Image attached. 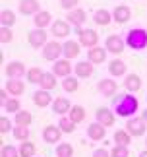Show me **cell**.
I'll return each mask as SVG.
<instances>
[{
    "label": "cell",
    "mask_w": 147,
    "mask_h": 157,
    "mask_svg": "<svg viewBox=\"0 0 147 157\" xmlns=\"http://www.w3.org/2000/svg\"><path fill=\"white\" fill-rule=\"evenodd\" d=\"M112 111L116 117L132 118L139 111V101L134 93H116L112 97Z\"/></svg>",
    "instance_id": "cell-1"
},
{
    "label": "cell",
    "mask_w": 147,
    "mask_h": 157,
    "mask_svg": "<svg viewBox=\"0 0 147 157\" xmlns=\"http://www.w3.org/2000/svg\"><path fill=\"white\" fill-rule=\"evenodd\" d=\"M126 47L132 51H145L147 49V29L145 27H132L126 33Z\"/></svg>",
    "instance_id": "cell-2"
},
{
    "label": "cell",
    "mask_w": 147,
    "mask_h": 157,
    "mask_svg": "<svg viewBox=\"0 0 147 157\" xmlns=\"http://www.w3.org/2000/svg\"><path fill=\"white\" fill-rule=\"evenodd\" d=\"M43 58L48 60V62H56V60L64 58V43H60V41H48L45 45V49H43Z\"/></svg>",
    "instance_id": "cell-3"
},
{
    "label": "cell",
    "mask_w": 147,
    "mask_h": 157,
    "mask_svg": "<svg viewBox=\"0 0 147 157\" xmlns=\"http://www.w3.org/2000/svg\"><path fill=\"white\" fill-rule=\"evenodd\" d=\"M77 33V41L79 45L85 47V49H93V47H99V33L91 27H81V29H76Z\"/></svg>",
    "instance_id": "cell-4"
},
{
    "label": "cell",
    "mask_w": 147,
    "mask_h": 157,
    "mask_svg": "<svg viewBox=\"0 0 147 157\" xmlns=\"http://www.w3.org/2000/svg\"><path fill=\"white\" fill-rule=\"evenodd\" d=\"M4 74H6L8 80H21V78L27 76V68H25V64H23L21 60H12V62L6 64Z\"/></svg>",
    "instance_id": "cell-5"
},
{
    "label": "cell",
    "mask_w": 147,
    "mask_h": 157,
    "mask_svg": "<svg viewBox=\"0 0 147 157\" xmlns=\"http://www.w3.org/2000/svg\"><path fill=\"white\" fill-rule=\"evenodd\" d=\"M124 128L128 130V134H130L132 138H141L147 132V122L141 117H132V118H128Z\"/></svg>",
    "instance_id": "cell-6"
},
{
    "label": "cell",
    "mask_w": 147,
    "mask_h": 157,
    "mask_svg": "<svg viewBox=\"0 0 147 157\" xmlns=\"http://www.w3.org/2000/svg\"><path fill=\"white\" fill-rule=\"evenodd\" d=\"M27 43L33 47V49H45V45L48 43V33H47V29H37L33 27L31 31L27 33Z\"/></svg>",
    "instance_id": "cell-7"
},
{
    "label": "cell",
    "mask_w": 147,
    "mask_h": 157,
    "mask_svg": "<svg viewBox=\"0 0 147 157\" xmlns=\"http://www.w3.org/2000/svg\"><path fill=\"white\" fill-rule=\"evenodd\" d=\"M105 49L110 52V54H122L126 49V39L120 37V35H108L105 39Z\"/></svg>",
    "instance_id": "cell-8"
},
{
    "label": "cell",
    "mask_w": 147,
    "mask_h": 157,
    "mask_svg": "<svg viewBox=\"0 0 147 157\" xmlns=\"http://www.w3.org/2000/svg\"><path fill=\"white\" fill-rule=\"evenodd\" d=\"M70 31H72V25L66 20H54L52 21V25H51V35L54 39H68V35H70Z\"/></svg>",
    "instance_id": "cell-9"
},
{
    "label": "cell",
    "mask_w": 147,
    "mask_h": 157,
    "mask_svg": "<svg viewBox=\"0 0 147 157\" xmlns=\"http://www.w3.org/2000/svg\"><path fill=\"white\" fill-rule=\"evenodd\" d=\"M95 120L99 124H103L105 128H108V126H114L116 114H114V111L110 107H99V109H97V113H95Z\"/></svg>",
    "instance_id": "cell-10"
},
{
    "label": "cell",
    "mask_w": 147,
    "mask_h": 157,
    "mask_svg": "<svg viewBox=\"0 0 147 157\" xmlns=\"http://www.w3.org/2000/svg\"><path fill=\"white\" fill-rule=\"evenodd\" d=\"M52 74L56 78H62L64 80V78H68V76L74 74V64L68 58H60V60H56V62L52 64Z\"/></svg>",
    "instance_id": "cell-11"
},
{
    "label": "cell",
    "mask_w": 147,
    "mask_h": 157,
    "mask_svg": "<svg viewBox=\"0 0 147 157\" xmlns=\"http://www.w3.org/2000/svg\"><path fill=\"white\" fill-rule=\"evenodd\" d=\"M97 91H99L103 97H114L116 91H118V83L114 82V78H103L97 83Z\"/></svg>",
    "instance_id": "cell-12"
},
{
    "label": "cell",
    "mask_w": 147,
    "mask_h": 157,
    "mask_svg": "<svg viewBox=\"0 0 147 157\" xmlns=\"http://www.w3.org/2000/svg\"><path fill=\"white\" fill-rule=\"evenodd\" d=\"M66 21H68L72 27L81 29V25L87 21V12H85L83 8H76L72 12H66Z\"/></svg>",
    "instance_id": "cell-13"
},
{
    "label": "cell",
    "mask_w": 147,
    "mask_h": 157,
    "mask_svg": "<svg viewBox=\"0 0 147 157\" xmlns=\"http://www.w3.org/2000/svg\"><path fill=\"white\" fill-rule=\"evenodd\" d=\"M64 132L58 128V124H48L43 128V142L45 144H60V138H62Z\"/></svg>",
    "instance_id": "cell-14"
},
{
    "label": "cell",
    "mask_w": 147,
    "mask_h": 157,
    "mask_svg": "<svg viewBox=\"0 0 147 157\" xmlns=\"http://www.w3.org/2000/svg\"><path fill=\"white\" fill-rule=\"evenodd\" d=\"M17 10L21 16H37L41 12V2L39 0H20L17 2Z\"/></svg>",
    "instance_id": "cell-15"
},
{
    "label": "cell",
    "mask_w": 147,
    "mask_h": 157,
    "mask_svg": "<svg viewBox=\"0 0 147 157\" xmlns=\"http://www.w3.org/2000/svg\"><path fill=\"white\" fill-rule=\"evenodd\" d=\"M51 107H52V113H54V114H58V117H68L74 105L70 103L68 97H56Z\"/></svg>",
    "instance_id": "cell-16"
},
{
    "label": "cell",
    "mask_w": 147,
    "mask_h": 157,
    "mask_svg": "<svg viewBox=\"0 0 147 157\" xmlns=\"http://www.w3.org/2000/svg\"><path fill=\"white\" fill-rule=\"evenodd\" d=\"M87 138L91 142H103L107 138V128L95 120V122H91L87 126Z\"/></svg>",
    "instance_id": "cell-17"
},
{
    "label": "cell",
    "mask_w": 147,
    "mask_h": 157,
    "mask_svg": "<svg viewBox=\"0 0 147 157\" xmlns=\"http://www.w3.org/2000/svg\"><path fill=\"white\" fill-rule=\"evenodd\" d=\"M107 54H108V51L105 47H93V49L87 51V60L93 66H99L103 62H107Z\"/></svg>",
    "instance_id": "cell-18"
},
{
    "label": "cell",
    "mask_w": 147,
    "mask_h": 157,
    "mask_svg": "<svg viewBox=\"0 0 147 157\" xmlns=\"http://www.w3.org/2000/svg\"><path fill=\"white\" fill-rule=\"evenodd\" d=\"M112 20L116 23H126V21H130L132 20V10H130V6L128 4H118V6H114V10H112Z\"/></svg>",
    "instance_id": "cell-19"
},
{
    "label": "cell",
    "mask_w": 147,
    "mask_h": 157,
    "mask_svg": "<svg viewBox=\"0 0 147 157\" xmlns=\"http://www.w3.org/2000/svg\"><path fill=\"white\" fill-rule=\"evenodd\" d=\"M93 70H95V66L89 60H79V62L74 64V76H77L79 80L81 78H91L93 76Z\"/></svg>",
    "instance_id": "cell-20"
},
{
    "label": "cell",
    "mask_w": 147,
    "mask_h": 157,
    "mask_svg": "<svg viewBox=\"0 0 147 157\" xmlns=\"http://www.w3.org/2000/svg\"><path fill=\"white\" fill-rule=\"evenodd\" d=\"M124 89H126V93H138L141 89V78H139V74L132 72V74L124 76Z\"/></svg>",
    "instance_id": "cell-21"
},
{
    "label": "cell",
    "mask_w": 147,
    "mask_h": 157,
    "mask_svg": "<svg viewBox=\"0 0 147 157\" xmlns=\"http://www.w3.org/2000/svg\"><path fill=\"white\" fill-rule=\"evenodd\" d=\"M31 99H33L35 107H39V109H45V107L54 103V99L51 97V91H45V89H37V91L31 95Z\"/></svg>",
    "instance_id": "cell-22"
},
{
    "label": "cell",
    "mask_w": 147,
    "mask_h": 157,
    "mask_svg": "<svg viewBox=\"0 0 147 157\" xmlns=\"http://www.w3.org/2000/svg\"><path fill=\"white\" fill-rule=\"evenodd\" d=\"M79 52H81V45H79V41H74V39H66L64 41V58L74 60V58L79 56Z\"/></svg>",
    "instance_id": "cell-23"
},
{
    "label": "cell",
    "mask_w": 147,
    "mask_h": 157,
    "mask_svg": "<svg viewBox=\"0 0 147 157\" xmlns=\"http://www.w3.org/2000/svg\"><path fill=\"white\" fill-rule=\"evenodd\" d=\"M107 70L112 78H122V76H126V62L122 58H112L108 62Z\"/></svg>",
    "instance_id": "cell-24"
},
{
    "label": "cell",
    "mask_w": 147,
    "mask_h": 157,
    "mask_svg": "<svg viewBox=\"0 0 147 157\" xmlns=\"http://www.w3.org/2000/svg\"><path fill=\"white\" fill-rule=\"evenodd\" d=\"M52 14L48 10H41L37 16H33V25L37 29H47L48 25H52Z\"/></svg>",
    "instance_id": "cell-25"
},
{
    "label": "cell",
    "mask_w": 147,
    "mask_h": 157,
    "mask_svg": "<svg viewBox=\"0 0 147 157\" xmlns=\"http://www.w3.org/2000/svg\"><path fill=\"white\" fill-rule=\"evenodd\" d=\"M93 21L97 23V25H101V27L108 25L110 21H114V20H112V12H108L107 8H99V10H95V12H93Z\"/></svg>",
    "instance_id": "cell-26"
},
{
    "label": "cell",
    "mask_w": 147,
    "mask_h": 157,
    "mask_svg": "<svg viewBox=\"0 0 147 157\" xmlns=\"http://www.w3.org/2000/svg\"><path fill=\"white\" fill-rule=\"evenodd\" d=\"M6 89L12 97H21L23 91H25V82L21 80H8L6 82Z\"/></svg>",
    "instance_id": "cell-27"
},
{
    "label": "cell",
    "mask_w": 147,
    "mask_h": 157,
    "mask_svg": "<svg viewBox=\"0 0 147 157\" xmlns=\"http://www.w3.org/2000/svg\"><path fill=\"white\" fill-rule=\"evenodd\" d=\"M60 86H62V89L66 93H76L77 89H79V78L77 76H68V78H64L62 82H60Z\"/></svg>",
    "instance_id": "cell-28"
},
{
    "label": "cell",
    "mask_w": 147,
    "mask_h": 157,
    "mask_svg": "<svg viewBox=\"0 0 147 157\" xmlns=\"http://www.w3.org/2000/svg\"><path fill=\"white\" fill-rule=\"evenodd\" d=\"M56 83H58V78L52 74V72H45L43 74V80L39 83V89H45V91H51V89L56 87Z\"/></svg>",
    "instance_id": "cell-29"
},
{
    "label": "cell",
    "mask_w": 147,
    "mask_h": 157,
    "mask_svg": "<svg viewBox=\"0 0 147 157\" xmlns=\"http://www.w3.org/2000/svg\"><path fill=\"white\" fill-rule=\"evenodd\" d=\"M31 122H33V114L29 111H25V109H21L20 113L14 114V124L16 126H31Z\"/></svg>",
    "instance_id": "cell-30"
},
{
    "label": "cell",
    "mask_w": 147,
    "mask_h": 157,
    "mask_svg": "<svg viewBox=\"0 0 147 157\" xmlns=\"http://www.w3.org/2000/svg\"><path fill=\"white\" fill-rule=\"evenodd\" d=\"M17 21V17H16V12L14 10H2L0 12V27H12L14 23Z\"/></svg>",
    "instance_id": "cell-31"
},
{
    "label": "cell",
    "mask_w": 147,
    "mask_h": 157,
    "mask_svg": "<svg viewBox=\"0 0 147 157\" xmlns=\"http://www.w3.org/2000/svg\"><path fill=\"white\" fill-rule=\"evenodd\" d=\"M43 72L39 66H31V68H27V76H25V82H29V83H33V86H39L41 83V80H43Z\"/></svg>",
    "instance_id": "cell-32"
},
{
    "label": "cell",
    "mask_w": 147,
    "mask_h": 157,
    "mask_svg": "<svg viewBox=\"0 0 147 157\" xmlns=\"http://www.w3.org/2000/svg\"><path fill=\"white\" fill-rule=\"evenodd\" d=\"M112 140H114L116 146H130V144H132V136L128 134V130H126V128H120V130H116V132H114Z\"/></svg>",
    "instance_id": "cell-33"
},
{
    "label": "cell",
    "mask_w": 147,
    "mask_h": 157,
    "mask_svg": "<svg viewBox=\"0 0 147 157\" xmlns=\"http://www.w3.org/2000/svg\"><path fill=\"white\" fill-rule=\"evenodd\" d=\"M12 136H14L17 142H27L29 136H31V130H29V126H14Z\"/></svg>",
    "instance_id": "cell-34"
},
{
    "label": "cell",
    "mask_w": 147,
    "mask_h": 157,
    "mask_svg": "<svg viewBox=\"0 0 147 157\" xmlns=\"http://www.w3.org/2000/svg\"><path fill=\"white\" fill-rule=\"evenodd\" d=\"M68 117H70V120H72V122H76V124L83 122V120H85V109H83L81 105H74Z\"/></svg>",
    "instance_id": "cell-35"
},
{
    "label": "cell",
    "mask_w": 147,
    "mask_h": 157,
    "mask_svg": "<svg viewBox=\"0 0 147 157\" xmlns=\"http://www.w3.org/2000/svg\"><path fill=\"white\" fill-rule=\"evenodd\" d=\"M37 147L33 142H20V157H35Z\"/></svg>",
    "instance_id": "cell-36"
},
{
    "label": "cell",
    "mask_w": 147,
    "mask_h": 157,
    "mask_svg": "<svg viewBox=\"0 0 147 157\" xmlns=\"http://www.w3.org/2000/svg\"><path fill=\"white\" fill-rule=\"evenodd\" d=\"M76 122H72L70 120V117H60L58 118V128L64 132V134H72L74 130H76Z\"/></svg>",
    "instance_id": "cell-37"
},
{
    "label": "cell",
    "mask_w": 147,
    "mask_h": 157,
    "mask_svg": "<svg viewBox=\"0 0 147 157\" xmlns=\"http://www.w3.org/2000/svg\"><path fill=\"white\" fill-rule=\"evenodd\" d=\"M4 111L6 113H12V114H16V113H20L21 111V103H20V97H10L8 101L4 103Z\"/></svg>",
    "instance_id": "cell-38"
},
{
    "label": "cell",
    "mask_w": 147,
    "mask_h": 157,
    "mask_svg": "<svg viewBox=\"0 0 147 157\" xmlns=\"http://www.w3.org/2000/svg\"><path fill=\"white\" fill-rule=\"evenodd\" d=\"M54 153H56V157H74V146L72 144H58L56 149H54Z\"/></svg>",
    "instance_id": "cell-39"
},
{
    "label": "cell",
    "mask_w": 147,
    "mask_h": 157,
    "mask_svg": "<svg viewBox=\"0 0 147 157\" xmlns=\"http://www.w3.org/2000/svg\"><path fill=\"white\" fill-rule=\"evenodd\" d=\"M14 120H12V118H8V117H2V118H0V134H10V132L12 130H14Z\"/></svg>",
    "instance_id": "cell-40"
},
{
    "label": "cell",
    "mask_w": 147,
    "mask_h": 157,
    "mask_svg": "<svg viewBox=\"0 0 147 157\" xmlns=\"http://www.w3.org/2000/svg\"><path fill=\"white\" fill-rule=\"evenodd\" d=\"M12 39H14V31H12V27H0V43L8 45V43H12Z\"/></svg>",
    "instance_id": "cell-41"
},
{
    "label": "cell",
    "mask_w": 147,
    "mask_h": 157,
    "mask_svg": "<svg viewBox=\"0 0 147 157\" xmlns=\"http://www.w3.org/2000/svg\"><path fill=\"white\" fill-rule=\"evenodd\" d=\"M110 157H130V147L128 146H114L110 149Z\"/></svg>",
    "instance_id": "cell-42"
},
{
    "label": "cell",
    "mask_w": 147,
    "mask_h": 157,
    "mask_svg": "<svg viewBox=\"0 0 147 157\" xmlns=\"http://www.w3.org/2000/svg\"><path fill=\"white\" fill-rule=\"evenodd\" d=\"M0 157H20V147H16V146H4L2 151H0Z\"/></svg>",
    "instance_id": "cell-43"
},
{
    "label": "cell",
    "mask_w": 147,
    "mask_h": 157,
    "mask_svg": "<svg viewBox=\"0 0 147 157\" xmlns=\"http://www.w3.org/2000/svg\"><path fill=\"white\" fill-rule=\"evenodd\" d=\"M60 2V8H64L66 12H72V10H76V8H79V0H58Z\"/></svg>",
    "instance_id": "cell-44"
},
{
    "label": "cell",
    "mask_w": 147,
    "mask_h": 157,
    "mask_svg": "<svg viewBox=\"0 0 147 157\" xmlns=\"http://www.w3.org/2000/svg\"><path fill=\"white\" fill-rule=\"evenodd\" d=\"M91 157H110V151H108L107 147H97Z\"/></svg>",
    "instance_id": "cell-45"
},
{
    "label": "cell",
    "mask_w": 147,
    "mask_h": 157,
    "mask_svg": "<svg viewBox=\"0 0 147 157\" xmlns=\"http://www.w3.org/2000/svg\"><path fill=\"white\" fill-rule=\"evenodd\" d=\"M141 118H143L145 122H147V109H143V113H141Z\"/></svg>",
    "instance_id": "cell-46"
},
{
    "label": "cell",
    "mask_w": 147,
    "mask_h": 157,
    "mask_svg": "<svg viewBox=\"0 0 147 157\" xmlns=\"http://www.w3.org/2000/svg\"><path fill=\"white\" fill-rule=\"evenodd\" d=\"M138 157H147V149H143V151H139V155Z\"/></svg>",
    "instance_id": "cell-47"
},
{
    "label": "cell",
    "mask_w": 147,
    "mask_h": 157,
    "mask_svg": "<svg viewBox=\"0 0 147 157\" xmlns=\"http://www.w3.org/2000/svg\"><path fill=\"white\" fill-rule=\"evenodd\" d=\"M145 147H147V136H145Z\"/></svg>",
    "instance_id": "cell-48"
}]
</instances>
